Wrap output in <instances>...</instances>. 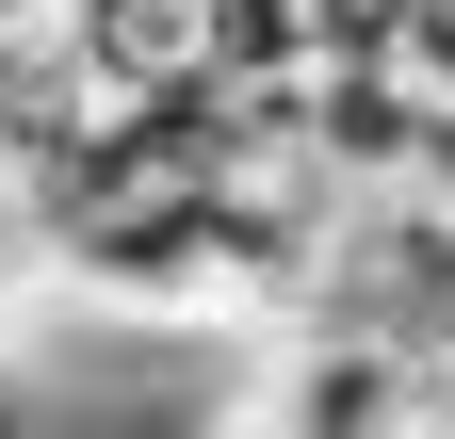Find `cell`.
Segmentation results:
<instances>
[{"mask_svg":"<svg viewBox=\"0 0 455 439\" xmlns=\"http://www.w3.org/2000/svg\"><path fill=\"white\" fill-rule=\"evenodd\" d=\"M98 131V82L66 66V33H49V0H33V17H0V212H17L33 180H49V163H66Z\"/></svg>","mask_w":455,"mask_h":439,"instance_id":"2","label":"cell"},{"mask_svg":"<svg viewBox=\"0 0 455 439\" xmlns=\"http://www.w3.org/2000/svg\"><path fill=\"white\" fill-rule=\"evenodd\" d=\"M17 293H49V260H33V228L0 212V325H17Z\"/></svg>","mask_w":455,"mask_h":439,"instance_id":"3","label":"cell"},{"mask_svg":"<svg viewBox=\"0 0 455 439\" xmlns=\"http://www.w3.org/2000/svg\"><path fill=\"white\" fill-rule=\"evenodd\" d=\"M0 17H33V0H0Z\"/></svg>","mask_w":455,"mask_h":439,"instance_id":"4","label":"cell"},{"mask_svg":"<svg viewBox=\"0 0 455 439\" xmlns=\"http://www.w3.org/2000/svg\"><path fill=\"white\" fill-rule=\"evenodd\" d=\"M49 33L98 82V115H163L212 82V0H49Z\"/></svg>","mask_w":455,"mask_h":439,"instance_id":"1","label":"cell"}]
</instances>
